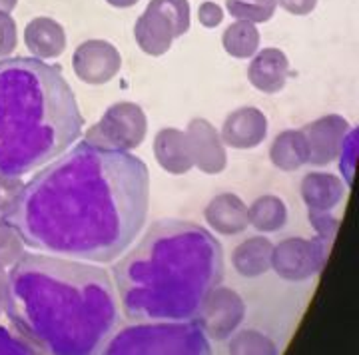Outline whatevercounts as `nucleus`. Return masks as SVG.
Listing matches in <instances>:
<instances>
[{
  "instance_id": "f257e3e1",
  "label": "nucleus",
  "mask_w": 359,
  "mask_h": 355,
  "mask_svg": "<svg viewBox=\"0 0 359 355\" xmlns=\"http://www.w3.org/2000/svg\"><path fill=\"white\" fill-rule=\"evenodd\" d=\"M148 203L140 158L84 142L25 184L6 222L28 248L106 264L136 240Z\"/></svg>"
},
{
  "instance_id": "f03ea898",
  "label": "nucleus",
  "mask_w": 359,
  "mask_h": 355,
  "mask_svg": "<svg viewBox=\"0 0 359 355\" xmlns=\"http://www.w3.org/2000/svg\"><path fill=\"white\" fill-rule=\"evenodd\" d=\"M2 309L46 355H96L118 317L114 286L104 269L40 254H25L8 272Z\"/></svg>"
},
{
  "instance_id": "7ed1b4c3",
  "label": "nucleus",
  "mask_w": 359,
  "mask_h": 355,
  "mask_svg": "<svg viewBox=\"0 0 359 355\" xmlns=\"http://www.w3.org/2000/svg\"><path fill=\"white\" fill-rule=\"evenodd\" d=\"M130 319L190 321L224 278V250L212 232L186 220H158L114 266Z\"/></svg>"
},
{
  "instance_id": "20e7f679",
  "label": "nucleus",
  "mask_w": 359,
  "mask_h": 355,
  "mask_svg": "<svg viewBox=\"0 0 359 355\" xmlns=\"http://www.w3.org/2000/svg\"><path fill=\"white\" fill-rule=\"evenodd\" d=\"M84 118L58 66L39 58L0 60V174L25 176L80 138Z\"/></svg>"
},
{
  "instance_id": "39448f33",
  "label": "nucleus",
  "mask_w": 359,
  "mask_h": 355,
  "mask_svg": "<svg viewBox=\"0 0 359 355\" xmlns=\"http://www.w3.org/2000/svg\"><path fill=\"white\" fill-rule=\"evenodd\" d=\"M100 355H212V347L196 319L146 321L108 335Z\"/></svg>"
},
{
  "instance_id": "423d86ee",
  "label": "nucleus",
  "mask_w": 359,
  "mask_h": 355,
  "mask_svg": "<svg viewBox=\"0 0 359 355\" xmlns=\"http://www.w3.org/2000/svg\"><path fill=\"white\" fill-rule=\"evenodd\" d=\"M148 132V118L134 102H116L86 132V144L128 152L138 148Z\"/></svg>"
},
{
  "instance_id": "0eeeda50",
  "label": "nucleus",
  "mask_w": 359,
  "mask_h": 355,
  "mask_svg": "<svg viewBox=\"0 0 359 355\" xmlns=\"http://www.w3.org/2000/svg\"><path fill=\"white\" fill-rule=\"evenodd\" d=\"M332 243L321 238H287L273 246L271 267L285 281H304L320 274L330 255Z\"/></svg>"
},
{
  "instance_id": "6e6552de",
  "label": "nucleus",
  "mask_w": 359,
  "mask_h": 355,
  "mask_svg": "<svg viewBox=\"0 0 359 355\" xmlns=\"http://www.w3.org/2000/svg\"><path fill=\"white\" fill-rule=\"evenodd\" d=\"M198 326L205 337L224 342L240 328L245 317V304L242 295L231 288H214L198 312Z\"/></svg>"
},
{
  "instance_id": "1a4fd4ad",
  "label": "nucleus",
  "mask_w": 359,
  "mask_h": 355,
  "mask_svg": "<svg viewBox=\"0 0 359 355\" xmlns=\"http://www.w3.org/2000/svg\"><path fill=\"white\" fill-rule=\"evenodd\" d=\"M349 130V122L339 114L321 116L306 124L302 134L308 144V164L327 166L337 160Z\"/></svg>"
},
{
  "instance_id": "9d476101",
  "label": "nucleus",
  "mask_w": 359,
  "mask_h": 355,
  "mask_svg": "<svg viewBox=\"0 0 359 355\" xmlns=\"http://www.w3.org/2000/svg\"><path fill=\"white\" fill-rule=\"evenodd\" d=\"M72 66L76 76L86 84H106L120 72L122 58L114 44L106 40H86L74 52Z\"/></svg>"
},
{
  "instance_id": "9b49d317",
  "label": "nucleus",
  "mask_w": 359,
  "mask_h": 355,
  "mask_svg": "<svg viewBox=\"0 0 359 355\" xmlns=\"http://www.w3.org/2000/svg\"><path fill=\"white\" fill-rule=\"evenodd\" d=\"M186 144L192 158V164L205 174H219L228 166L226 146L219 138V132L205 118H194L188 124Z\"/></svg>"
},
{
  "instance_id": "f8f14e48",
  "label": "nucleus",
  "mask_w": 359,
  "mask_h": 355,
  "mask_svg": "<svg viewBox=\"0 0 359 355\" xmlns=\"http://www.w3.org/2000/svg\"><path fill=\"white\" fill-rule=\"evenodd\" d=\"M268 136V118L256 106H244L233 110L224 120L219 130V138L224 146L236 150H252L257 148Z\"/></svg>"
},
{
  "instance_id": "ddd939ff",
  "label": "nucleus",
  "mask_w": 359,
  "mask_h": 355,
  "mask_svg": "<svg viewBox=\"0 0 359 355\" xmlns=\"http://www.w3.org/2000/svg\"><path fill=\"white\" fill-rule=\"evenodd\" d=\"M346 184L341 178L325 172H309L299 184L302 200L308 214H330L346 196Z\"/></svg>"
},
{
  "instance_id": "4468645a",
  "label": "nucleus",
  "mask_w": 359,
  "mask_h": 355,
  "mask_svg": "<svg viewBox=\"0 0 359 355\" xmlns=\"http://www.w3.org/2000/svg\"><path fill=\"white\" fill-rule=\"evenodd\" d=\"M290 76V60L280 48H264L248 66L250 84L264 94H278Z\"/></svg>"
},
{
  "instance_id": "2eb2a0df",
  "label": "nucleus",
  "mask_w": 359,
  "mask_h": 355,
  "mask_svg": "<svg viewBox=\"0 0 359 355\" xmlns=\"http://www.w3.org/2000/svg\"><path fill=\"white\" fill-rule=\"evenodd\" d=\"M134 36L142 51L150 56H162L170 51L172 40L180 39L174 25L154 6H146V11L134 26Z\"/></svg>"
},
{
  "instance_id": "dca6fc26",
  "label": "nucleus",
  "mask_w": 359,
  "mask_h": 355,
  "mask_svg": "<svg viewBox=\"0 0 359 355\" xmlns=\"http://www.w3.org/2000/svg\"><path fill=\"white\" fill-rule=\"evenodd\" d=\"M205 222L222 236H233L240 234L250 226L248 206L242 202L240 196L224 192L214 196L204 210Z\"/></svg>"
},
{
  "instance_id": "f3484780",
  "label": "nucleus",
  "mask_w": 359,
  "mask_h": 355,
  "mask_svg": "<svg viewBox=\"0 0 359 355\" xmlns=\"http://www.w3.org/2000/svg\"><path fill=\"white\" fill-rule=\"evenodd\" d=\"M25 42L39 60L58 58L66 48V32L60 22L40 16L26 26Z\"/></svg>"
},
{
  "instance_id": "a211bd4d",
  "label": "nucleus",
  "mask_w": 359,
  "mask_h": 355,
  "mask_svg": "<svg viewBox=\"0 0 359 355\" xmlns=\"http://www.w3.org/2000/svg\"><path fill=\"white\" fill-rule=\"evenodd\" d=\"M154 156L168 174L182 176L194 168L186 136L178 128H162L154 138Z\"/></svg>"
},
{
  "instance_id": "6ab92c4d",
  "label": "nucleus",
  "mask_w": 359,
  "mask_h": 355,
  "mask_svg": "<svg viewBox=\"0 0 359 355\" xmlns=\"http://www.w3.org/2000/svg\"><path fill=\"white\" fill-rule=\"evenodd\" d=\"M273 243L264 236L240 241L231 252V266L242 278H259L271 267Z\"/></svg>"
},
{
  "instance_id": "aec40b11",
  "label": "nucleus",
  "mask_w": 359,
  "mask_h": 355,
  "mask_svg": "<svg viewBox=\"0 0 359 355\" xmlns=\"http://www.w3.org/2000/svg\"><path fill=\"white\" fill-rule=\"evenodd\" d=\"M269 160L283 172H295L297 168L308 164V144L302 130H283L269 148Z\"/></svg>"
},
{
  "instance_id": "412c9836",
  "label": "nucleus",
  "mask_w": 359,
  "mask_h": 355,
  "mask_svg": "<svg viewBox=\"0 0 359 355\" xmlns=\"http://www.w3.org/2000/svg\"><path fill=\"white\" fill-rule=\"evenodd\" d=\"M248 216H250V226H254L257 232L268 234V232H278L285 226L287 208L282 198L266 194L256 198L254 203L248 208Z\"/></svg>"
},
{
  "instance_id": "4be33fe9",
  "label": "nucleus",
  "mask_w": 359,
  "mask_h": 355,
  "mask_svg": "<svg viewBox=\"0 0 359 355\" xmlns=\"http://www.w3.org/2000/svg\"><path fill=\"white\" fill-rule=\"evenodd\" d=\"M222 44L233 58H250L259 51V32L256 25L248 20H236L226 28Z\"/></svg>"
},
{
  "instance_id": "5701e85b",
  "label": "nucleus",
  "mask_w": 359,
  "mask_h": 355,
  "mask_svg": "<svg viewBox=\"0 0 359 355\" xmlns=\"http://www.w3.org/2000/svg\"><path fill=\"white\" fill-rule=\"evenodd\" d=\"M228 354L230 355H280L276 342L257 330H242L230 335Z\"/></svg>"
},
{
  "instance_id": "b1692460",
  "label": "nucleus",
  "mask_w": 359,
  "mask_h": 355,
  "mask_svg": "<svg viewBox=\"0 0 359 355\" xmlns=\"http://www.w3.org/2000/svg\"><path fill=\"white\" fill-rule=\"evenodd\" d=\"M226 6L231 16L252 25L268 22L278 8L276 0H226Z\"/></svg>"
},
{
  "instance_id": "393cba45",
  "label": "nucleus",
  "mask_w": 359,
  "mask_h": 355,
  "mask_svg": "<svg viewBox=\"0 0 359 355\" xmlns=\"http://www.w3.org/2000/svg\"><path fill=\"white\" fill-rule=\"evenodd\" d=\"M150 6L166 16L174 25L178 36H184L190 30V4L188 0H150Z\"/></svg>"
},
{
  "instance_id": "a878e982",
  "label": "nucleus",
  "mask_w": 359,
  "mask_h": 355,
  "mask_svg": "<svg viewBox=\"0 0 359 355\" xmlns=\"http://www.w3.org/2000/svg\"><path fill=\"white\" fill-rule=\"evenodd\" d=\"M25 255V243L16 229L4 220L0 222V266L6 267L16 264Z\"/></svg>"
},
{
  "instance_id": "bb28decb",
  "label": "nucleus",
  "mask_w": 359,
  "mask_h": 355,
  "mask_svg": "<svg viewBox=\"0 0 359 355\" xmlns=\"http://www.w3.org/2000/svg\"><path fill=\"white\" fill-rule=\"evenodd\" d=\"M22 188H25V182L20 178L0 174V222L8 220Z\"/></svg>"
},
{
  "instance_id": "cd10ccee",
  "label": "nucleus",
  "mask_w": 359,
  "mask_h": 355,
  "mask_svg": "<svg viewBox=\"0 0 359 355\" xmlns=\"http://www.w3.org/2000/svg\"><path fill=\"white\" fill-rule=\"evenodd\" d=\"M0 355H39V351L22 335L0 326Z\"/></svg>"
},
{
  "instance_id": "c85d7f7f",
  "label": "nucleus",
  "mask_w": 359,
  "mask_h": 355,
  "mask_svg": "<svg viewBox=\"0 0 359 355\" xmlns=\"http://www.w3.org/2000/svg\"><path fill=\"white\" fill-rule=\"evenodd\" d=\"M355 152H358V130L351 128L349 134L344 140V146H341V152L337 158H341L339 168L346 176V184H351V176H353V164H355Z\"/></svg>"
},
{
  "instance_id": "c756f323",
  "label": "nucleus",
  "mask_w": 359,
  "mask_h": 355,
  "mask_svg": "<svg viewBox=\"0 0 359 355\" xmlns=\"http://www.w3.org/2000/svg\"><path fill=\"white\" fill-rule=\"evenodd\" d=\"M18 34H16V22L8 13H0V58L8 56L16 48Z\"/></svg>"
},
{
  "instance_id": "7c9ffc66",
  "label": "nucleus",
  "mask_w": 359,
  "mask_h": 355,
  "mask_svg": "<svg viewBox=\"0 0 359 355\" xmlns=\"http://www.w3.org/2000/svg\"><path fill=\"white\" fill-rule=\"evenodd\" d=\"M198 20L205 28H216L224 20V11L219 8L216 2H204L198 8Z\"/></svg>"
},
{
  "instance_id": "2f4dec72",
  "label": "nucleus",
  "mask_w": 359,
  "mask_h": 355,
  "mask_svg": "<svg viewBox=\"0 0 359 355\" xmlns=\"http://www.w3.org/2000/svg\"><path fill=\"white\" fill-rule=\"evenodd\" d=\"M276 4H280L283 11H287L290 14L306 16L318 6V0H276Z\"/></svg>"
},
{
  "instance_id": "473e14b6",
  "label": "nucleus",
  "mask_w": 359,
  "mask_h": 355,
  "mask_svg": "<svg viewBox=\"0 0 359 355\" xmlns=\"http://www.w3.org/2000/svg\"><path fill=\"white\" fill-rule=\"evenodd\" d=\"M6 281H8V272L0 266V304H2V295H4V290H6Z\"/></svg>"
},
{
  "instance_id": "72a5a7b5",
  "label": "nucleus",
  "mask_w": 359,
  "mask_h": 355,
  "mask_svg": "<svg viewBox=\"0 0 359 355\" xmlns=\"http://www.w3.org/2000/svg\"><path fill=\"white\" fill-rule=\"evenodd\" d=\"M106 2L116 6V8H128V6H134L138 0H106Z\"/></svg>"
},
{
  "instance_id": "f704fd0d",
  "label": "nucleus",
  "mask_w": 359,
  "mask_h": 355,
  "mask_svg": "<svg viewBox=\"0 0 359 355\" xmlns=\"http://www.w3.org/2000/svg\"><path fill=\"white\" fill-rule=\"evenodd\" d=\"M16 2H18V0H0V13L11 14V11L16 6Z\"/></svg>"
},
{
  "instance_id": "c9c22d12",
  "label": "nucleus",
  "mask_w": 359,
  "mask_h": 355,
  "mask_svg": "<svg viewBox=\"0 0 359 355\" xmlns=\"http://www.w3.org/2000/svg\"><path fill=\"white\" fill-rule=\"evenodd\" d=\"M0 309H2V304H0Z\"/></svg>"
}]
</instances>
